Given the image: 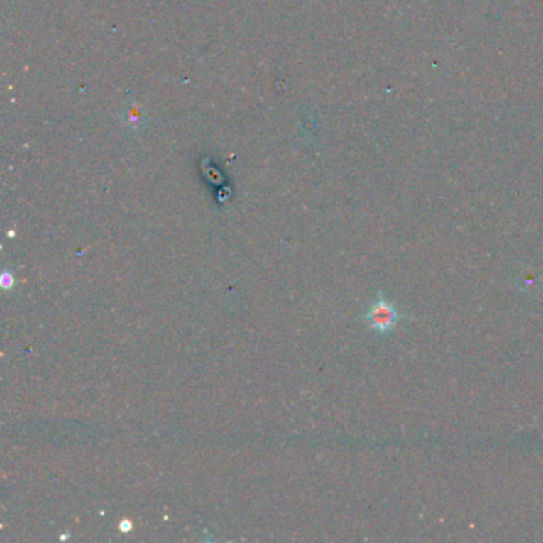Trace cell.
<instances>
[{
  "instance_id": "obj_1",
  "label": "cell",
  "mask_w": 543,
  "mask_h": 543,
  "mask_svg": "<svg viewBox=\"0 0 543 543\" xmlns=\"http://www.w3.org/2000/svg\"><path fill=\"white\" fill-rule=\"evenodd\" d=\"M363 319L371 330L384 335V333H390L400 324L403 314L394 302H390L383 293H379L375 302L368 307V311L365 312Z\"/></svg>"
},
{
  "instance_id": "obj_2",
  "label": "cell",
  "mask_w": 543,
  "mask_h": 543,
  "mask_svg": "<svg viewBox=\"0 0 543 543\" xmlns=\"http://www.w3.org/2000/svg\"><path fill=\"white\" fill-rule=\"evenodd\" d=\"M123 120H124V124H126V126L133 128V129H139V128H142V124H143V116L139 114V110L137 109H129L128 112L124 114Z\"/></svg>"
},
{
  "instance_id": "obj_3",
  "label": "cell",
  "mask_w": 543,
  "mask_h": 543,
  "mask_svg": "<svg viewBox=\"0 0 543 543\" xmlns=\"http://www.w3.org/2000/svg\"><path fill=\"white\" fill-rule=\"evenodd\" d=\"M15 284H16V280H15V276H13V273L5 268L2 274H0V287H2L5 292H9L13 289V287H15Z\"/></svg>"
},
{
  "instance_id": "obj_4",
  "label": "cell",
  "mask_w": 543,
  "mask_h": 543,
  "mask_svg": "<svg viewBox=\"0 0 543 543\" xmlns=\"http://www.w3.org/2000/svg\"><path fill=\"white\" fill-rule=\"evenodd\" d=\"M120 531H121L123 534H129L131 531H133V521L128 520V518L121 520V522H120Z\"/></svg>"
}]
</instances>
